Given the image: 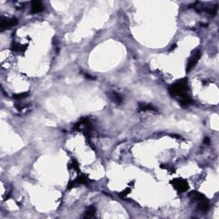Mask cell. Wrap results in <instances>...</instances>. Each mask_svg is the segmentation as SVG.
<instances>
[{"label":"cell","instance_id":"cell-13","mask_svg":"<svg viewBox=\"0 0 219 219\" xmlns=\"http://www.w3.org/2000/svg\"><path fill=\"white\" fill-rule=\"evenodd\" d=\"M28 95V93H18V94H15L13 95V98L16 99H23L24 98H26Z\"/></svg>","mask_w":219,"mask_h":219},{"label":"cell","instance_id":"cell-7","mask_svg":"<svg viewBox=\"0 0 219 219\" xmlns=\"http://www.w3.org/2000/svg\"><path fill=\"white\" fill-rule=\"evenodd\" d=\"M157 111V109L152 105H146L144 103H140L139 104V111Z\"/></svg>","mask_w":219,"mask_h":219},{"label":"cell","instance_id":"cell-6","mask_svg":"<svg viewBox=\"0 0 219 219\" xmlns=\"http://www.w3.org/2000/svg\"><path fill=\"white\" fill-rule=\"evenodd\" d=\"M197 208H198V210H199L202 212H206V211H208V210L210 208V204H209V201L206 199V198L198 202V206H197Z\"/></svg>","mask_w":219,"mask_h":219},{"label":"cell","instance_id":"cell-14","mask_svg":"<svg viewBox=\"0 0 219 219\" xmlns=\"http://www.w3.org/2000/svg\"><path fill=\"white\" fill-rule=\"evenodd\" d=\"M217 12V5H215L214 7H212L211 10L208 11V13L211 15V16H215Z\"/></svg>","mask_w":219,"mask_h":219},{"label":"cell","instance_id":"cell-10","mask_svg":"<svg viewBox=\"0 0 219 219\" xmlns=\"http://www.w3.org/2000/svg\"><path fill=\"white\" fill-rule=\"evenodd\" d=\"M180 104L181 106L187 107V106H189L190 105L193 104V100H192L191 99H190L188 96L186 95V96H184V97H182V98H181Z\"/></svg>","mask_w":219,"mask_h":219},{"label":"cell","instance_id":"cell-17","mask_svg":"<svg viewBox=\"0 0 219 219\" xmlns=\"http://www.w3.org/2000/svg\"><path fill=\"white\" fill-rule=\"evenodd\" d=\"M176 44H174V45H172V46H170V48H169V51H174L175 49L176 48Z\"/></svg>","mask_w":219,"mask_h":219},{"label":"cell","instance_id":"cell-5","mask_svg":"<svg viewBox=\"0 0 219 219\" xmlns=\"http://www.w3.org/2000/svg\"><path fill=\"white\" fill-rule=\"evenodd\" d=\"M44 6L41 2L39 1H34L31 4V14H37L39 12L43 11Z\"/></svg>","mask_w":219,"mask_h":219},{"label":"cell","instance_id":"cell-12","mask_svg":"<svg viewBox=\"0 0 219 219\" xmlns=\"http://www.w3.org/2000/svg\"><path fill=\"white\" fill-rule=\"evenodd\" d=\"M26 46H23V45H20L18 43H13L11 46V50L16 52H23L26 51Z\"/></svg>","mask_w":219,"mask_h":219},{"label":"cell","instance_id":"cell-15","mask_svg":"<svg viewBox=\"0 0 219 219\" xmlns=\"http://www.w3.org/2000/svg\"><path fill=\"white\" fill-rule=\"evenodd\" d=\"M204 142H205L206 145H209V144L211 143V141H210L209 137H205V140H204Z\"/></svg>","mask_w":219,"mask_h":219},{"label":"cell","instance_id":"cell-9","mask_svg":"<svg viewBox=\"0 0 219 219\" xmlns=\"http://www.w3.org/2000/svg\"><path fill=\"white\" fill-rule=\"evenodd\" d=\"M111 99L116 104H117V105H121V104L123 103V97L120 95L119 93H116V92H111Z\"/></svg>","mask_w":219,"mask_h":219},{"label":"cell","instance_id":"cell-1","mask_svg":"<svg viewBox=\"0 0 219 219\" xmlns=\"http://www.w3.org/2000/svg\"><path fill=\"white\" fill-rule=\"evenodd\" d=\"M187 91H188V85H187V80L186 78L181 79L179 81H175L169 88L170 95H172L173 97H180V98L187 95Z\"/></svg>","mask_w":219,"mask_h":219},{"label":"cell","instance_id":"cell-3","mask_svg":"<svg viewBox=\"0 0 219 219\" xmlns=\"http://www.w3.org/2000/svg\"><path fill=\"white\" fill-rule=\"evenodd\" d=\"M200 54H201V53H200V51H199V50H195V51L193 52L191 57L189 58V60H188V62H187V69H186L187 72L191 71L192 69L195 67V65L197 64V62H198L199 59L200 58V56H201Z\"/></svg>","mask_w":219,"mask_h":219},{"label":"cell","instance_id":"cell-4","mask_svg":"<svg viewBox=\"0 0 219 219\" xmlns=\"http://www.w3.org/2000/svg\"><path fill=\"white\" fill-rule=\"evenodd\" d=\"M18 23V20L15 17L12 18H1L0 22V28L1 29H9L11 28L12 27L16 26Z\"/></svg>","mask_w":219,"mask_h":219},{"label":"cell","instance_id":"cell-8","mask_svg":"<svg viewBox=\"0 0 219 219\" xmlns=\"http://www.w3.org/2000/svg\"><path fill=\"white\" fill-rule=\"evenodd\" d=\"M189 197L191 198L193 200H195V201H200V200H202L204 199H205V196L202 194V193H199V192L197 191H193L191 192L190 193H189Z\"/></svg>","mask_w":219,"mask_h":219},{"label":"cell","instance_id":"cell-2","mask_svg":"<svg viewBox=\"0 0 219 219\" xmlns=\"http://www.w3.org/2000/svg\"><path fill=\"white\" fill-rule=\"evenodd\" d=\"M170 183L174 187L175 189L179 193H184V192L187 191V189L189 187L187 181L181 179V178H175L173 181H171Z\"/></svg>","mask_w":219,"mask_h":219},{"label":"cell","instance_id":"cell-11","mask_svg":"<svg viewBox=\"0 0 219 219\" xmlns=\"http://www.w3.org/2000/svg\"><path fill=\"white\" fill-rule=\"evenodd\" d=\"M95 212H96L95 207L91 206V207L88 208V209L85 211L83 217H84V218H91V217H93L94 215H95Z\"/></svg>","mask_w":219,"mask_h":219},{"label":"cell","instance_id":"cell-16","mask_svg":"<svg viewBox=\"0 0 219 219\" xmlns=\"http://www.w3.org/2000/svg\"><path fill=\"white\" fill-rule=\"evenodd\" d=\"M85 77L87 79H90V80H94L95 79L94 77H92L90 75H88V74H85Z\"/></svg>","mask_w":219,"mask_h":219}]
</instances>
